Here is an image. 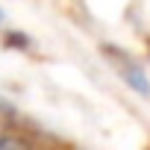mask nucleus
I'll return each mask as SVG.
<instances>
[{
	"label": "nucleus",
	"mask_w": 150,
	"mask_h": 150,
	"mask_svg": "<svg viewBox=\"0 0 150 150\" xmlns=\"http://www.w3.org/2000/svg\"><path fill=\"white\" fill-rule=\"evenodd\" d=\"M0 24H3V9H0Z\"/></svg>",
	"instance_id": "obj_1"
}]
</instances>
